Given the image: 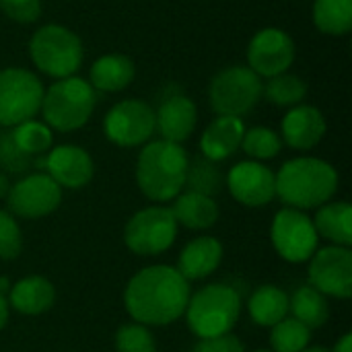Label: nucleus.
Returning <instances> with one entry per match:
<instances>
[{
	"label": "nucleus",
	"mask_w": 352,
	"mask_h": 352,
	"mask_svg": "<svg viewBox=\"0 0 352 352\" xmlns=\"http://www.w3.org/2000/svg\"><path fill=\"white\" fill-rule=\"evenodd\" d=\"M243 134H245V124L241 118L217 116L202 132V138H200L202 157L214 163H221L233 157L241 148Z\"/></svg>",
	"instance_id": "obj_19"
},
{
	"label": "nucleus",
	"mask_w": 352,
	"mask_h": 352,
	"mask_svg": "<svg viewBox=\"0 0 352 352\" xmlns=\"http://www.w3.org/2000/svg\"><path fill=\"white\" fill-rule=\"evenodd\" d=\"M314 23L326 35H346L352 29V0H316Z\"/></svg>",
	"instance_id": "obj_27"
},
{
	"label": "nucleus",
	"mask_w": 352,
	"mask_h": 352,
	"mask_svg": "<svg viewBox=\"0 0 352 352\" xmlns=\"http://www.w3.org/2000/svg\"><path fill=\"white\" fill-rule=\"evenodd\" d=\"M190 295V283L177 272V268L155 264L138 270L128 280L124 307L136 324L159 328L184 318Z\"/></svg>",
	"instance_id": "obj_1"
},
{
	"label": "nucleus",
	"mask_w": 352,
	"mask_h": 352,
	"mask_svg": "<svg viewBox=\"0 0 352 352\" xmlns=\"http://www.w3.org/2000/svg\"><path fill=\"white\" fill-rule=\"evenodd\" d=\"M8 212L19 219H41L58 210L62 202V188L45 173H29L10 186L6 196Z\"/></svg>",
	"instance_id": "obj_13"
},
{
	"label": "nucleus",
	"mask_w": 352,
	"mask_h": 352,
	"mask_svg": "<svg viewBox=\"0 0 352 352\" xmlns=\"http://www.w3.org/2000/svg\"><path fill=\"white\" fill-rule=\"evenodd\" d=\"M223 243L217 237L202 235L186 243L177 258V272L188 280H202L217 272V268L223 262Z\"/></svg>",
	"instance_id": "obj_20"
},
{
	"label": "nucleus",
	"mask_w": 352,
	"mask_h": 352,
	"mask_svg": "<svg viewBox=\"0 0 352 352\" xmlns=\"http://www.w3.org/2000/svg\"><path fill=\"white\" fill-rule=\"evenodd\" d=\"M289 311L297 322L307 326L309 330H318L330 320V303L328 297L316 291L314 287H299L289 297Z\"/></svg>",
	"instance_id": "obj_26"
},
{
	"label": "nucleus",
	"mask_w": 352,
	"mask_h": 352,
	"mask_svg": "<svg viewBox=\"0 0 352 352\" xmlns=\"http://www.w3.org/2000/svg\"><path fill=\"white\" fill-rule=\"evenodd\" d=\"M248 314L254 324L272 328L289 316V295L276 285L258 287L248 299Z\"/></svg>",
	"instance_id": "obj_25"
},
{
	"label": "nucleus",
	"mask_w": 352,
	"mask_h": 352,
	"mask_svg": "<svg viewBox=\"0 0 352 352\" xmlns=\"http://www.w3.org/2000/svg\"><path fill=\"white\" fill-rule=\"evenodd\" d=\"M33 165V157L19 151L10 132L0 136V169L8 173H23Z\"/></svg>",
	"instance_id": "obj_35"
},
{
	"label": "nucleus",
	"mask_w": 352,
	"mask_h": 352,
	"mask_svg": "<svg viewBox=\"0 0 352 352\" xmlns=\"http://www.w3.org/2000/svg\"><path fill=\"white\" fill-rule=\"evenodd\" d=\"M324 113L314 105H295L280 124V138L295 151H311L326 136Z\"/></svg>",
	"instance_id": "obj_18"
},
{
	"label": "nucleus",
	"mask_w": 352,
	"mask_h": 352,
	"mask_svg": "<svg viewBox=\"0 0 352 352\" xmlns=\"http://www.w3.org/2000/svg\"><path fill=\"white\" fill-rule=\"evenodd\" d=\"M184 316L188 320L190 330L198 338L223 336L233 332L239 322L241 297L233 287L212 283L190 295Z\"/></svg>",
	"instance_id": "obj_4"
},
{
	"label": "nucleus",
	"mask_w": 352,
	"mask_h": 352,
	"mask_svg": "<svg viewBox=\"0 0 352 352\" xmlns=\"http://www.w3.org/2000/svg\"><path fill=\"white\" fill-rule=\"evenodd\" d=\"M23 250V231L16 217L8 210H0V260H16Z\"/></svg>",
	"instance_id": "obj_34"
},
{
	"label": "nucleus",
	"mask_w": 352,
	"mask_h": 352,
	"mask_svg": "<svg viewBox=\"0 0 352 352\" xmlns=\"http://www.w3.org/2000/svg\"><path fill=\"white\" fill-rule=\"evenodd\" d=\"M194 352H245V344L233 334L212 336V338H198Z\"/></svg>",
	"instance_id": "obj_37"
},
{
	"label": "nucleus",
	"mask_w": 352,
	"mask_h": 352,
	"mask_svg": "<svg viewBox=\"0 0 352 352\" xmlns=\"http://www.w3.org/2000/svg\"><path fill=\"white\" fill-rule=\"evenodd\" d=\"M155 130H157L155 109L140 99H124L116 103L103 120L105 136L113 144L124 148L151 142Z\"/></svg>",
	"instance_id": "obj_11"
},
{
	"label": "nucleus",
	"mask_w": 352,
	"mask_h": 352,
	"mask_svg": "<svg viewBox=\"0 0 352 352\" xmlns=\"http://www.w3.org/2000/svg\"><path fill=\"white\" fill-rule=\"evenodd\" d=\"M116 352H157V340L142 324H124L116 332Z\"/></svg>",
	"instance_id": "obj_33"
},
{
	"label": "nucleus",
	"mask_w": 352,
	"mask_h": 352,
	"mask_svg": "<svg viewBox=\"0 0 352 352\" xmlns=\"http://www.w3.org/2000/svg\"><path fill=\"white\" fill-rule=\"evenodd\" d=\"M136 76V66L132 58L124 54H107L93 62L89 72V85L103 93H118L126 89Z\"/></svg>",
	"instance_id": "obj_24"
},
{
	"label": "nucleus",
	"mask_w": 352,
	"mask_h": 352,
	"mask_svg": "<svg viewBox=\"0 0 352 352\" xmlns=\"http://www.w3.org/2000/svg\"><path fill=\"white\" fill-rule=\"evenodd\" d=\"M295 60L293 37L276 27L258 31L248 45V68H252L260 78L276 76L289 70Z\"/></svg>",
	"instance_id": "obj_14"
},
{
	"label": "nucleus",
	"mask_w": 352,
	"mask_h": 352,
	"mask_svg": "<svg viewBox=\"0 0 352 352\" xmlns=\"http://www.w3.org/2000/svg\"><path fill=\"white\" fill-rule=\"evenodd\" d=\"M188 153L167 140L146 142L136 161V184L151 202H171L186 188Z\"/></svg>",
	"instance_id": "obj_3"
},
{
	"label": "nucleus",
	"mask_w": 352,
	"mask_h": 352,
	"mask_svg": "<svg viewBox=\"0 0 352 352\" xmlns=\"http://www.w3.org/2000/svg\"><path fill=\"white\" fill-rule=\"evenodd\" d=\"M43 85L25 68L0 70V126L14 128L41 109Z\"/></svg>",
	"instance_id": "obj_9"
},
{
	"label": "nucleus",
	"mask_w": 352,
	"mask_h": 352,
	"mask_svg": "<svg viewBox=\"0 0 352 352\" xmlns=\"http://www.w3.org/2000/svg\"><path fill=\"white\" fill-rule=\"evenodd\" d=\"M241 148L245 151L248 157H252V161H268L283 151V138L280 134H276L266 126H256L245 130Z\"/></svg>",
	"instance_id": "obj_32"
},
{
	"label": "nucleus",
	"mask_w": 352,
	"mask_h": 352,
	"mask_svg": "<svg viewBox=\"0 0 352 352\" xmlns=\"http://www.w3.org/2000/svg\"><path fill=\"white\" fill-rule=\"evenodd\" d=\"M332 352H352V334L351 332L342 334V338H340V340L334 344Z\"/></svg>",
	"instance_id": "obj_38"
},
{
	"label": "nucleus",
	"mask_w": 352,
	"mask_h": 352,
	"mask_svg": "<svg viewBox=\"0 0 352 352\" xmlns=\"http://www.w3.org/2000/svg\"><path fill=\"white\" fill-rule=\"evenodd\" d=\"M8 314H10V307H8V301L6 297H0V332L6 328L8 324Z\"/></svg>",
	"instance_id": "obj_39"
},
{
	"label": "nucleus",
	"mask_w": 352,
	"mask_h": 352,
	"mask_svg": "<svg viewBox=\"0 0 352 352\" xmlns=\"http://www.w3.org/2000/svg\"><path fill=\"white\" fill-rule=\"evenodd\" d=\"M320 239L330 245L351 248L352 245V208L344 200H330L322 204L314 219Z\"/></svg>",
	"instance_id": "obj_23"
},
{
	"label": "nucleus",
	"mask_w": 352,
	"mask_h": 352,
	"mask_svg": "<svg viewBox=\"0 0 352 352\" xmlns=\"http://www.w3.org/2000/svg\"><path fill=\"white\" fill-rule=\"evenodd\" d=\"M29 56L43 74L52 78H68L82 64V41L64 25H43L29 39Z\"/></svg>",
	"instance_id": "obj_6"
},
{
	"label": "nucleus",
	"mask_w": 352,
	"mask_h": 352,
	"mask_svg": "<svg viewBox=\"0 0 352 352\" xmlns=\"http://www.w3.org/2000/svg\"><path fill=\"white\" fill-rule=\"evenodd\" d=\"M254 352H272V351H266V349H260V351H254Z\"/></svg>",
	"instance_id": "obj_43"
},
{
	"label": "nucleus",
	"mask_w": 352,
	"mask_h": 352,
	"mask_svg": "<svg viewBox=\"0 0 352 352\" xmlns=\"http://www.w3.org/2000/svg\"><path fill=\"white\" fill-rule=\"evenodd\" d=\"M264 82L248 66H229L217 72L208 87V101L217 116L243 118L262 99Z\"/></svg>",
	"instance_id": "obj_7"
},
{
	"label": "nucleus",
	"mask_w": 352,
	"mask_h": 352,
	"mask_svg": "<svg viewBox=\"0 0 352 352\" xmlns=\"http://www.w3.org/2000/svg\"><path fill=\"white\" fill-rule=\"evenodd\" d=\"M39 163L60 188H68V190L85 188L93 179V173H95L91 155L76 144L54 146L47 151V155L41 161H33V165H39Z\"/></svg>",
	"instance_id": "obj_16"
},
{
	"label": "nucleus",
	"mask_w": 352,
	"mask_h": 352,
	"mask_svg": "<svg viewBox=\"0 0 352 352\" xmlns=\"http://www.w3.org/2000/svg\"><path fill=\"white\" fill-rule=\"evenodd\" d=\"M301 352H332L330 349H326V346H305Z\"/></svg>",
	"instance_id": "obj_42"
},
{
	"label": "nucleus",
	"mask_w": 352,
	"mask_h": 352,
	"mask_svg": "<svg viewBox=\"0 0 352 352\" xmlns=\"http://www.w3.org/2000/svg\"><path fill=\"white\" fill-rule=\"evenodd\" d=\"M270 239L276 254L291 264L309 262V258L320 248V235L316 231L314 219L307 217L305 210L291 206H285L274 214Z\"/></svg>",
	"instance_id": "obj_10"
},
{
	"label": "nucleus",
	"mask_w": 352,
	"mask_h": 352,
	"mask_svg": "<svg viewBox=\"0 0 352 352\" xmlns=\"http://www.w3.org/2000/svg\"><path fill=\"white\" fill-rule=\"evenodd\" d=\"M8 192H10V179H8V175L4 171H0V200L6 198Z\"/></svg>",
	"instance_id": "obj_40"
},
{
	"label": "nucleus",
	"mask_w": 352,
	"mask_h": 352,
	"mask_svg": "<svg viewBox=\"0 0 352 352\" xmlns=\"http://www.w3.org/2000/svg\"><path fill=\"white\" fill-rule=\"evenodd\" d=\"M157 130L163 136L161 140L182 144L186 142L198 124V107L188 95H169L161 101L159 109L155 111Z\"/></svg>",
	"instance_id": "obj_17"
},
{
	"label": "nucleus",
	"mask_w": 352,
	"mask_h": 352,
	"mask_svg": "<svg viewBox=\"0 0 352 352\" xmlns=\"http://www.w3.org/2000/svg\"><path fill=\"white\" fill-rule=\"evenodd\" d=\"M10 136L14 144L19 146V151H23L29 157L45 155L54 142L52 128L45 122H37L35 118L14 126V130H10Z\"/></svg>",
	"instance_id": "obj_29"
},
{
	"label": "nucleus",
	"mask_w": 352,
	"mask_h": 352,
	"mask_svg": "<svg viewBox=\"0 0 352 352\" xmlns=\"http://www.w3.org/2000/svg\"><path fill=\"white\" fill-rule=\"evenodd\" d=\"M173 200L175 202L169 208L179 227H186L190 231H206L219 221V204L212 196L186 190Z\"/></svg>",
	"instance_id": "obj_22"
},
{
	"label": "nucleus",
	"mask_w": 352,
	"mask_h": 352,
	"mask_svg": "<svg viewBox=\"0 0 352 352\" xmlns=\"http://www.w3.org/2000/svg\"><path fill=\"white\" fill-rule=\"evenodd\" d=\"M309 287L326 297L351 299L352 252L351 248L326 245L318 248L309 258Z\"/></svg>",
	"instance_id": "obj_12"
},
{
	"label": "nucleus",
	"mask_w": 352,
	"mask_h": 352,
	"mask_svg": "<svg viewBox=\"0 0 352 352\" xmlns=\"http://www.w3.org/2000/svg\"><path fill=\"white\" fill-rule=\"evenodd\" d=\"M177 229L171 208L153 204L130 217L124 229V243L136 256H159L175 243Z\"/></svg>",
	"instance_id": "obj_8"
},
{
	"label": "nucleus",
	"mask_w": 352,
	"mask_h": 352,
	"mask_svg": "<svg viewBox=\"0 0 352 352\" xmlns=\"http://www.w3.org/2000/svg\"><path fill=\"white\" fill-rule=\"evenodd\" d=\"M8 307L23 316H41L56 303V287L39 274H31L21 278L10 287L6 297Z\"/></svg>",
	"instance_id": "obj_21"
},
{
	"label": "nucleus",
	"mask_w": 352,
	"mask_h": 352,
	"mask_svg": "<svg viewBox=\"0 0 352 352\" xmlns=\"http://www.w3.org/2000/svg\"><path fill=\"white\" fill-rule=\"evenodd\" d=\"M276 177V198L291 208L309 210L330 202L338 190V171L324 159L297 157L287 161Z\"/></svg>",
	"instance_id": "obj_2"
},
{
	"label": "nucleus",
	"mask_w": 352,
	"mask_h": 352,
	"mask_svg": "<svg viewBox=\"0 0 352 352\" xmlns=\"http://www.w3.org/2000/svg\"><path fill=\"white\" fill-rule=\"evenodd\" d=\"M10 280L6 278V276H0V297H8V293H10Z\"/></svg>",
	"instance_id": "obj_41"
},
{
	"label": "nucleus",
	"mask_w": 352,
	"mask_h": 352,
	"mask_svg": "<svg viewBox=\"0 0 352 352\" xmlns=\"http://www.w3.org/2000/svg\"><path fill=\"white\" fill-rule=\"evenodd\" d=\"M186 186H188L190 192L214 196L221 190V186H223V173L219 171L214 161L198 155L192 161H188Z\"/></svg>",
	"instance_id": "obj_31"
},
{
	"label": "nucleus",
	"mask_w": 352,
	"mask_h": 352,
	"mask_svg": "<svg viewBox=\"0 0 352 352\" xmlns=\"http://www.w3.org/2000/svg\"><path fill=\"white\" fill-rule=\"evenodd\" d=\"M305 95H307V82L291 72L270 76L262 89V97H266L268 101L280 107H295L305 99Z\"/></svg>",
	"instance_id": "obj_28"
},
{
	"label": "nucleus",
	"mask_w": 352,
	"mask_h": 352,
	"mask_svg": "<svg viewBox=\"0 0 352 352\" xmlns=\"http://www.w3.org/2000/svg\"><path fill=\"white\" fill-rule=\"evenodd\" d=\"M311 342V330L295 318H285L270 328L272 352H301Z\"/></svg>",
	"instance_id": "obj_30"
},
{
	"label": "nucleus",
	"mask_w": 352,
	"mask_h": 352,
	"mask_svg": "<svg viewBox=\"0 0 352 352\" xmlns=\"http://www.w3.org/2000/svg\"><path fill=\"white\" fill-rule=\"evenodd\" d=\"M0 10L16 23H35L41 14V0H0Z\"/></svg>",
	"instance_id": "obj_36"
},
{
	"label": "nucleus",
	"mask_w": 352,
	"mask_h": 352,
	"mask_svg": "<svg viewBox=\"0 0 352 352\" xmlns=\"http://www.w3.org/2000/svg\"><path fill=\"white\" fill-rule=\"evenodd\" d=\"M229 194L248 208H262L276 198L274 171L258 161L233 165L225 177Z\"/></svg>",
	"instance_id": "obj_15"
},
{
	"label": "nucleus",
	"mask_w": 352,
	"mask_h": 352,
	"mask_svg": "<svg viewBox=\"0 0 352 352\" xmlns=\"http://www.w3.org/2000/svg\"><path fill=\"white\" fill-rule=\"evenodd\" d=\"M97 103L95 89L80 76L56 80L43 91L41 113L45 124L58 132H74L82 128L93 116Z\"/></svg>",
	"instance_id": "obj_5"
}]
</instances>
